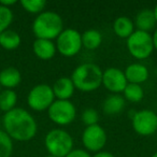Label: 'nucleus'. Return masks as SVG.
<instances>
[{"mask_svg":"<svg viewBox=\"0 0 157 157\" xmlns=\"http://www.w3.org/2000/svg\"><path fill=\"white\" fill-rule=\"evenodd\" d=\"M113 31L118 38L127 40L135 33V24L128 16H118L113 23Z\"/></svg>","mask_w":157,"mask_h":157,"instance_id":"18","label":"nucleus"},{"mask_svg":"<svg viewBox=\"0 0 157 157\" xmlns=\"http://www.w3.org/2000/svg\"><path fill=\"white\" fill-rule=\"evenodd\" d=\"M0 5L3 6V7L10 8L12 6L16 5V0H2V1H0Z\"/></svg>","mask_w":157,"mask_h":157,"instance_id":"29","label":"nucleus"},{"mask_svg":"<svg viewBox=\"0 0 157 157\" xmlns=\"http://www.w3.org/2000/svg\"><path fill=\"white\" fill-rule=\"evenodd\" d=\"M17 102V95L13 90H5L0 93V110L9 112L13 110Z\"/></svg>","mask_w":157,"mask_h":157,"instance_id":"21","label":"nucleus"},{"mask_svg":"<svg viewBox=\"0 0 157 157\" xmlns=\"http://www.w3.org/2000/svg\"><path fill=\"white\" fill-rule=\"evenodd\" d=\"M128 82L122 69L115 67L107 68L102 71V85L112 94H121L124 92Z\"/></svg>","mask_w":157,"mask_h":157,"instance_id":"11","label":"nucleus"},{"mask_svg":"<svg viewBox=\"0 0 157 157\" xmlns=\"http://www.w3.org/2000/svg\"><path fill=\"white\" fill-rule=\"evenodd\" d=\"M13 22V12L10 8L0 5V33L8 30Z\"/></svg>","mask_w":157,"mask_h":157,"instance_id":"25","label":"nucleus"},{"mask_svg":"<svg viewBox=\"0 0 157 157\" xmlns=\"http://www.w3.org/2000/svg\"><path fill=\"white\" fill-rule=\"evenodd\" d=\"M44 145L48 152V155L66 157L73 150V139L71 135L63 129H52L46 133Z\"/></svg>","mask_w":157,"mask_h":157,"instance_id":"4","label":"nucleus"},{"mask_svg":"<svg viewBox=\"0 0 157 157\" xmlns=\"http://www.w3.org/2000/svg\"><path fill=\"white\" fill-rule=\"evenodd\" d=\"M45 157H56V156H52V155H48V156H45Z\"/></svg>","mask_w":157,"mask_h":157,"instance_id":"33","label":"nucleus"},{"mask_svg":"<svg viewBox=\"0 0 157 157\" xmlns=\"http://www.w3.org/2000/svg\"><path fill=\"white\" fill-rule=\"evenodd\" d=\"M5 131L12 140L27 142L36 137L38 125L35 117L23 108H14L2 118Z\"/></svg>","mask_w":157,"mask_h":157,"instance_id":"1","label":"nucleus"},{"mask_svg":"<svg viewBox=\"0 0 157 157\" xmlns=\"http://www.w3.org/2000/svg\"><path fill=\"white\" fill-rule=\"evenodd\" d=\"M107 132L99 124L85 127L82 133V143L88 153L101 152L107 144Z\"/></svg>","mask_w":157,"mask_h":157,"instance_id":"10","label":"nucleus"},{"mask_svg":"<svg viewBox=\"0 0 157 157\" xmlns=\"http://www.w3.org/2000/svg\"><path fill=\"white\" fill-rule=\"evenodd\" d=\"M135 27H137V30L145 31L150 33L151 30L156 28V21H155L154 14L151 9H143L138 12L135 18Z\"/></svg>","mask_w":157,"mask_h":157,"instance_id":"16","label":"nucleus"},{"mask_svg":"<svg viewBox=\"0 0 157 157\" xmlns=\"http://www.w3.org/2000/svg\"><path fill=\"white\" fill-rule=\"evenodd\" d=\"M48 118L58 126H68L76 117V108L70 100H57L48 109Z\"/></svg>","mask_w":157,"mask_h":157,"instance_id":"7","label":"nucleus"},{"mask_svg":"<svg viewBox=\"0 0 157 157\" xmlns=\"http://www.w3.org/2000/svg\"><path fill=\"white\" fill-rule=\"evenodd\" d=\"M66 157H92V155L82 148H73Z\"/></svg>","mask_w":157,"mask_h":157,"instance_id":"27","label":"nucleus"},{"mask_svg":"<svg viewBox=\"0 0 157 157\" xmlns=\"http://www.w3.org/2000/svg\"><path fill=\"white\" fill-rule=\"evenodd\" d=\"M124 73L128 83L138 85H141L146 82L150 76L148 69L141 63H132L128 65L124 70Z\"/></svg>","mask_w":157,"mask_h":157,"instance_id":"12","label":"nucleus"},{"mask_svg":"<svg viewBox=\"0 0 157 157\" xmlns=\"http://www.w3.org/2000/svg\"><path fill=\"white\" fill-rule=\"evenodd\" d=\"M55 45H56V51L61 56H75L81 52L82 48H83L81 33L73 28L63 29L60 35L57 37Z\"/></svg>","mask_w":157,"mask_h":157,"instance_id":"6","label":"nucleus"},{"mask_svg":"<svg viewBox=\"0 0 157 157\" xmlns=\"http://www.w3.org/2000/svg\"><path fill=\"white\" fill-rule=\"evenodd\" d=\"M35 55L42 60H50L56 54V45L53 41L45 39H36L33 44Z\"/></svg>","mask_w":157,"mask_h":157,"instance_id":"14","label":"nucleus"},{"mask_svg":"<svg viewBox=\"0 0 157 157\" xmlns=\"http://www.w3.org/2000/svg\"><path fill=\"white\" fill-rule=\"evenodd\" d=\"M82 121L87 126H94L98 124L99 121V113L94 108H86L82 112Z\"/></svg>","mask_w":157,"mask_h":157,"instance_id":"26","label":"nucleus"},{"mask_svg":"<svg viewBox=\"0 0 157 157\" xmlns=\"http://www.w3.org/2000/svg\"><path fill=\"white\" fill-rule=\"evenodd\" d=\"M55 99L57 100H70L74 94V87L71 78L69 76H61L54 82L52 86Z\"/></svg>","mask_w":157,"mask_h":157,"instance_id":"13","label":"nucleus"},{"mask_svg":"<svg viewBox=\"0 0 157 157\" xmlns=\"http://www.w3.org/2000/svg\"><path fill=\"white\" fill-rule=\"evenodd\" d=\"M126 105V100L120 94H111L103 100L102 111L107 115H117Z\"/></svg>","mask_w":157,"mask_h":157,"instance_id":"17","label":"nucleus"},{"mask_svg":"<svg viewBox=\"0 0 157 157\" xmlns=\"http://www.w3.org/2000/svg\"><path fill=\"white\" fill-rule=\"evenodd\" d=\"M21 6L26 12L30 14H38L44 12L46 1L44 0H21Z\"/></svg>","mask_w":157,"mask_h":157,"instance_id":"23","label":"nucleus"},{"mask_svg":"<svg viewBox=\"0 0 157 157\" xmlns=\"http://www.w3.org/2000/svg\"><path fill=\"white\" fill-rule=\"evenodd\" d=\"M153 11V14H154V17H155V21H156V23H157V5L154 7V9L152 10Z\"/></svg>","mask_w":157,"mask_h":157,"instance_id":"31","label":"nucleus"},{"mask_svg":"<svg viewBox=\"0 0 157 157\" xmlns=\"http://www.w3.org/2000/svg\"><path fill=\"white\" fill-rule=\"evenodd\" d=\"M123 95L125 100L130 101L132 103H138L144 98V90L141 85L128 83L123 92Z\"/></svg>","mask_w":157,"mask_h":157,"instance_id":"22","label":"nucleus"},{"mask_svg":"<svg viewBox=\"0 0 157 157\" xmlns=\"http://www.w3.org/2000/svg\"><path fill=\"white\" fill-rule=\"evenodd\" d=\"M22 74L15 67H8L0 71V86L6 90H14L20 85Z\"/></svg>","mask_w":157,"mask_h":157,"instance_id":"15","label":"nucleus"},{"mask_svg":"<svg viewBox=\"0 0 157 157\" xmlns=\"http://www.w3.org/2000/svg\"><path fill=\"white\" fill-rule=\"evenodd\" d=\"M70 78L75 90L90 93L102 85V70L96 63H84L73 70Z\"/></svg>","mask_w":157,"mask_h":157,"instance_id":"2","label":"nucleus"},{"mask_svg":"<svg viewBox=\"0 0 157 157\" xmlns=\"http://www.w3.org/2000/svg\"><path fill=\"white\" fill-rule=\"evenodd\" d=\"M92 157H115L112 153L105 152V151H101V152L95 153V155H93Z\"/></svg>","mask_w":157,"mask_h":157,"instance_id":"28","label":"nucleus"},{"mask_svg":"<svg viewBox=\"0 0 157 157\" xmlns=\"http://www.w3.org/2000/svg\"><path fill=\"white\" fill-rule=\"evenodd\" d=\"M151 157H157V152H155L154 154H153V155H152V156H151Z\"/></svg>","mask_w":157,"mask_h":157,"instance_id":"32","label":"nucleus"},{"mask_svg":"<svg viewBox=\"0 0 157 157\" xmlns=\"http://www.w3.org/2000/svg\"><path fill=\"white\" fill-rule=\"evenodd\" d=\"M13 153V140L5 130H0V157H11Z\"/></svg>","mask_w":157,"mask_h":157,"instance_id":"24","label":"nucleus"},{"mask_svg":"<svg viewBox=\"0 0 157 157\" xmlns=\"http://www.w3.org/2000/svg\"><path fill=\"white\" fill-rule=\"evenodd\" d=\"M0 87H1V86H0ZM0 93H1V88H0Z\"/></svg>","mask_w":157,"mask_h":157,"instance_id":"34","label":"nucleus"},{"mask_svg":"<svg viewBox=\"0 0 157 157\" xmlns=\"http://www.w3.org/2000/svg\"><path fill=\"white\" fill-rule=\"evenodd\" d=\"M126 46L133 58L138 60L148 58L154 51L152 35L145 31L135 30V33L127 39Z\"/></svg>","mask_w":157,"mask_h":157,"instance_id":"5","label":"nucleus"},{"mask_svg":"<svg viewBox=\"0 0 157 157\" xmlns=\"http://www.w3.org/2000/svg\"><path fill=\"white\" fill-rule=\"evenodd\" d=\"M63 30V21L58 13L44 11L37 15L33 23V33L37 39L56 40Z\"/></svg>","mask_w":157,"mask_h":157,"instance_id":"3","label":"nucleus"},{"mask_svg":"<svg viewBox=\"0 0 157 157\" xmlns=\"http://www.w3.org/2000/svg\"><path fill=\"white\" fill-rule=\"evenodd\" d=\"M82 46L86 50H96L102 43V36L96 29H87L81 35Z\"/></svg>","mask_w":157,"mask_h":157,"instance_id":"19","label":"nucleus"},{"mask_svg":"<svg viewBox=\"0 0 157 157\" xmlns=\"http://www.w3.org/2000/svg\"><path fill=\"white\" fill-rule=\"evenodd\" d=\"M21 43H22V38L16 31L8 29L2 33H0V46L5 50H16L21 45Z\"/></svg>","mask_w":157,"mask_h":157,"instance_id":"20","label":"nucleus"},{"mask_svg":"<svg viewBox=\"0 0 157 157\" xmlns=\"http://www.w3.org/2000/svg\"><path fill=\"white\" fill-rule=\"evenodd\" d=\"M55 101L52 86L48 84H38L33 86L28 93L27 103L33 111L42 112L48 110Z\"/></svg>","mask_w":157,"mask_h":157,"instance_id":"8","label":"nucleus"},{"mask_svg":"<svg viewBox=\"0 0 157 157\" xmlns=\"http://www.w3.org/2000/svg\"><path fill=\"white\" fill-rule=\"evenodd\" d=\"M132 128L142 137L154 135L157 131V114L148 109L137 111L131 118Z\"/></svg>","mask_w":157,"mask_h":157,"instance_id":"9","label":"nucleus"},{"mask_svg":"<svg viewBox=\"0 0 157 157\" xmlns=\"http://www.w3.org/2000/svg\"><path fill=\"white\" fill-rule=\"evenodd\" d=\"M152 40H153V44H154V50L157 51V27L155 28L154 33L152 35Z\"/></svg>","mask_w":157,"mask_h":157,"instance_id":"30","label":"nucleus"}]
</instances>
